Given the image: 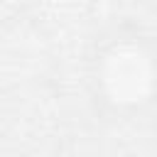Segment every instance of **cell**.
<instances>
[{
  "label": "cell",
  "mask_w": 157,
  "mask_h": 157,
  "mask_svg": "<svg viewBox=\"0 0 157 157\" xmlns=\"http://www.w3.org/2000/svg\"><path fill=\"white\" fill-rule=\"evenodd\" d=\"M103 83L113 101L137 103L152 86L150 56L137 47H115L103 61Z\"/></svg>",
  "instance_id": "obj_1"
}]
</instances>
